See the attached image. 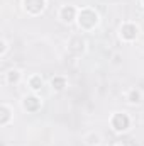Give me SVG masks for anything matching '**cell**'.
<instances>
[{
    "label": "cell",
    "mask_w": 144,
    "mask_h": 146,
    "mask_svg": "<svg viewBox=\"0 0 144 146\" xmlns=\"http://www.w3.org/2000/svg\"><path fill=\"white\" fill-rule=\"evenodd\" d=\"M112 126H114L115 131H124V129H127V127H129V119H127V115H124V114H115L114 119H112Z\"/></svg>",
    "instance_id": "cell-1"
},
{
    "label": "cell",
    "mask_w": 144,
    "mask_h": 146,
    "mask_svg": "<svg viewBox=\"0 0 144 146\" xmlns=\"http://www.w3.org/2000/svg\"><path fill=\"white\" fill-rule=\"evenodd\" d=\"M136 33H137V29L134 26H131V24H127V26H124L120 29V36L124 37V39H129V41L136 37Z\"/></svg>",
    "instance_id": "cell-2"
},
{
    "label": "cell",
    "mask_w": 144,
    "mask_h": 146,
    "mask_svg": "<svg viewBox=\"0 0 144 146\" xmlns=\"http://www.w3.org/2000/svg\"><path fill=\"white\" fill-rule=\"evenodd\" d=\"M61 19L66 21V22L73 21V19H75V9H73V7H63V9H61Z\"/></svg>",
    "instance_id": "cell-3"
},
{
    "label": "cell",
    "mask_w": 144,
    "mask_h": 146,
    "mask_svg": "<svg viewBox=\"0 0 144 146\" xmlns=\"http://www.w3.org/2000/svg\"><path fill=\"white\" fill-rule=\"evenodd\" d=\"M51 85H53V88H56V90H63V88H65V85H66V80H65V78L56 76V78H53V80H51Z\"/></svg>",
    "instance_id": "cell-4"
},
{
    "label": "cell",
    "mask_w": 144,
    "mask_h": 146,
    "mask_svg": "<svg viewBox=\"0 0 144 146\" xmlns=\"http://www.w3.org/2000/svg\"><path fill=\"white\" fill-rule=\"evenodd\" d=\"M129 102H131V104L141 102V92H139V90H131V94H129Z\"/></svg>",
    "instance_id": "cell-5"
},
{
    "label": "cell",
    "mask_w": 144,
    "mask_h": 146,
    "mask_svg": "<svg viewBox=\"0 0 144 146\" xmlns=\"http://www.w3.org/2000/svg\"><path fill=\"white\" fill-rule=\"evenodd\" d=\"M41 87H42V78H41V76H32V78H31V88L36 92Z\"/></svg>",
    "instance_id": "cell-6"
},
{
    "label": "cell",
    "mask_w": 144,
    "mask_h": 146,
    "mask_svg": "<svg viewBox=\"0 0 144 146\" xmlns=\"http://www.w3.org/2000/svg\"><path fill=\"white\" fill-rule=\"evenodd\" d=\"M7 80H9V83H12V82H17L19 80V72H15V70H10L9 75H7Z\"/></svg>",
    "instance_id": "cell-7"
},
{
    "label": "cell",
    "mask_w": 144,
    "mask_h": 146,
    "mask_svg": "<svg viewBox=\"0 0 144 146\" xmlns=\"http://www.w3.org/2000/svg\"><path fill=\"white\" fill-rule=\"evenodd\" d=\"M5 49H7V42H5V41H2V54L5 53Z\"/></svg>",
    "instance_id": "cell-8"
}]
</instances>
